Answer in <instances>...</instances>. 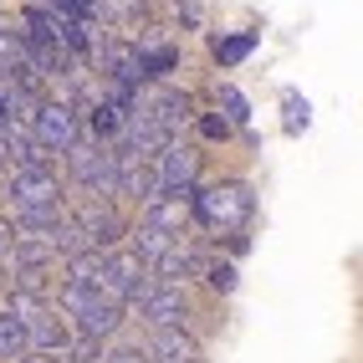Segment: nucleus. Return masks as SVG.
I'll return each instance as SVG.
<instances>
[{"label": "nucleus", "instance_id": "obj_21", "mask_svg": "<svg viewBox=\"0 0 363 363\" xmlns=\"http://www.w3.org/2000/svg\"><path fill=\"white\" fill-rule=\"evenodd\" d=\"M98 16L113 21V26H138V21H143V0H103Z\"/></svg>", "mask_w": 363, "mask_h": 363}, {"label": "nucleus", "instance_id": "obj_9", "mask_svg": "<svg viewBox=\"0 0 363 363\" xmlns=\"http://www.w3.org/2000/svg\"><path fill=\"white\" fill-rule=\"evenodd\" d=\"M189 220H195V189H169V195L149 200V215H143V225H154L164 235H179Z\"/></svg>", "mask_w": 363, "mask_h": 363}, {"label": "nucleus", "instance_id": "obj_12", "mask_svg": "<svg viewBox=\"0 0 363 363\" xmlns=\"http://www.w3.org/2000/svg\"><path fill=\"white\" fill-rule=\"evenodd\" d=\"M21 235H36V240H52L62 225H67V210L62 200L57 205H16V220H11Z\"/></svg>", "mask_w": 363, "mask_h": 363}, {"label": "nucleus", "instance_id": "obj_20", "mask_svg": "<svg viewBox=\"0 0 363 363\" xmlns=\"http://www.w3.org/2000/svg\"><path fill=\"white\" fill-rule=\"evenodd\" d=\"M31 343H26V328H21L11 312H0V358H21Z\"/></svg>", "mask_w": 363, "mask_h": 363}, {"label": "nucleus", "instance_id": "obj_23", "mask_svg": "<svg viewBox=\"0 0 363 363\" xmlns=\"http://www.w3.org/2000/svg\"><path fill=\"white\" fill-rule=\"evenodd\" d=\"M205 281L215 292H235V266L230 261H205Z\"/></svg>", "mask_w": 363, "mask_h": 363}, {"label": "nucleus", "instance_id": "obj_14", "mask_svg": "<svg viewBox=\"0 0 363 363\" xmlns=\"http://www.w3.org/2000/svg\"><path fill=\"white\" fill-rule=\"evenodd\" d=\"M133 52H138V46H133ZM174 67H179V46H143L138 62H133V87L159 82V77H169Z\"/></svg>", "mask_w": 363, "mask_h": 363}, {"label": "nucleus", "instance_id": "obj_28", "mask_svg": "<svg viewBox=\"0 0 363 363\" xmlns=\"http://www.w3.org/2000/svg\"><path fill=\"white\" fill-rule=\"evenodd\" d=\"M108 363H149V353L143 348H118V353H108Z\"/></svg>", "mask_w": 363, "mask_h": 363}, {"label": "nucleus", "instance_id": "obj_8", "mask_svg": "<svg viewBox=\"0 0 363 363\" xmlns=\"http://www.w3.org/2000/svg\"><path fill=\"white\" fill-rule=\"evenodd\" d=\"M133 113H138V118H149V123H159L164 133H174L179 123H189V118H195V103H189L184 92H174V87H154L149 98H138V103H133Z\"/></svg>", "mask_w": 363, "mask_h": 363}, {"label": "nucleus", "instance_id": "obj_17", "mask_svg": "<svg viewBox=\"0 0 363 363\" xmlns=\"http://www.w3.org/2000/svg\"><path fill=\"white\" fill-rule=\"evenodd\" d=\"M256 41H261V31H230V36H215L210 52H215V62H220V67H240V62L256 52Z\"/></svg>", "mask_w": 363, "mask_h": 363}, {"label": "nucleus", "instance_id": "obj_11", "mask_svg": "<svg viewBox=\"0 0 363 363\" xmlns=\"http://www.w3.org/2000/svg\"><path fill=\"white\" fill-rule=\"evenodd\" d=\"M143 353H149V363H200V343L184 328H154Z\"/></svg>", "mask_w": 363, "mask_h": 363}, {"label": "nucleus", "instance_id": "obj_16", "mask_svg": "<svg viewBox=\"0 0 363 363\" xmlns=\"http://www.w3.org/2000/svg\"><path fill=\"white\" fill-rule=\"evenodd\" d=\"M6 261L16 266V272H41V266L57 261V246H52V240H36V235H21Z\"/></svg>", "mask_w": 363, "mask_h": 363}, {"label": "nucleus", "instance_id": "obj_3", "mask_svg": "<svg viewBox=\"0 0 363 363\" xmlns=\"http://www.w3.org/2000/svg\"><path fill=\"white\" fill-rule=\"evenodd\" d=\"M67 169H72V179L82 189H92V195H118V164H113L108 149H98V143H72Z\"/></svg>", "mask_w": 363, "mask_h": 363}, {"label": "nucleus", "instance_id": "obj_26", "mask_svg": "<svg viewBox=\"0 0 363 363\" xmlns=\"http://www.w3.org/2000/svg\"><path fill=\"white\" fill-rule=\"evenodd\" d=\"M57 6H62V11H72V16H82V21H87V16H98V6H103V0H57Z\"/></svg>", "mask_w": 363, "mask_h": 363}, {"label": "nucleus", "instance_id": "obj_24", "mask_svg": "<svg viewBox=\"0 0 363 363\" xmlns=\"http://www.w3.org/2000/svg\"><path fill=\"white\" fill-rule=\"evenodd\" d=\"M174 11H179V26H189V31L205 26V0H174Z\"/></svg>", "mask_w": 363, "mask_h": 363}, {"label": "nucleus", "instance_id": "obj_18", "mask_svg": "<svg viewBox=\"0 0 363 363\" xmlns=\"http://www.w3.org/2000/svg\"><path fill=\"white\" fill-rule=\"evenodd\" d=\"M281 128L292 133V138L312 128V108H307V98H302V92H292V87L281 92Z\"/></svg>", "mask_w": 363, "mask_h": 363}, {"label": "nucleus", "instance_id": "obj_7", "mask_svg": "<svg viewBox=\"0 0 363 363\" xmlns=\"http://www.w3.org/2000/svg\"><path fill=\"white\" fill-rule=\"evenodd\" d=\"M11 200L16 205H57L62 200V179L52 174V164L11 169Z\"/></svg>", "mask_w": 363, "mask_h": 363}, {"label": "nucleus", "instance_id": "obj_10", "mask_svg": "<svg viewBox=\"0 0 363 363\" xmlns=\"http://www.w3.org/2000/svg\"><path fill=\"white\" fill-rule=\"evenodd\" d=\"M138 307H143V318H149L154 328H184V318H189L184 286H164V281H154L149 292L138 297Z\"/></svg>", "mask_w": 363, "mask_h": 363}, {"label": "nucleus", "instance_id": "obj_6", "mask_svg": "<svg viewBox=\"0 0 363 363\" xmlns=\"http://www.w3.org/2000/svg\"><path fill=\"white\" fill-rule=\"evenodd\" d=\"M154 179H159L164 195H169V189H195V179H200V149H195V143H179V138H174V143L159 154Z\"/></svg>", "mask_w": 363, "mask_h": 363}, {"label": "nucleus", "instance_id": "obj_13", "mask_svg": "<svg viewBox=\"0 0 363 363\" xmlns=\"http://www.w3.org/2000/svg\"><path fill=\"white\" fill-rule=\"evenodd\" d=\"M154 272H159V281H164V286H184V277H200V272H205V256L174 240V246H169V251L154 261Z\"/></svg>", "mask_w": 363, "mask_h": 363}, {"label": "nucleus", "instance_id": "obj_19", "mask_svg": "<svg viewBox=\"0 0 363 363\" xmlns=\"http://www.w3.org/2000/svg\"><path fill=\"white\" fill-rule=\"evenodd\" d=\"M169 246H174V235H164V230H154V225H138L133 230V256L149 266V261H159Z\"/></svg>", "mask_w": 363, "mask_h": 363}, {"label": "nucleus", "instance_id": "obj_25", "mask_svg": "<svg viewBox=\"0 0 363 363\" xmlns=\"http://www.w3.org/2000/svg\"><path fill=\"white\" fill-rule=\"evenodd\" d=\"M200 133H205V138H215V143H225L235 128L225 123V113H205V118H200Z\"/></svg>", "mask_w": 363, "mask_h": 363}, {"label": "nucleus", "instance_id": "obj_27", "mask_svg": "<svg viewBox=\"0 0 363 363\" xmlns=\"http://www.w3.org/2000/svg\"><path fill=\"white\" fill-rule=\"evenodd\" d=\"M16 240H21V230H16V225L6 220V215H0V261L11 256V246H16Z\"/></svg>", "mask_w": 363, "mask_h": 363}, {"label": "nucleus", "instance_id": "obj_5", "mask_svg": "<svg viewBox=\"0 0 363 363\" xmlns=\"http://www.w3.org/2000/svg\"><path fill=\"white\" fill-rule=\"evenodd\" d=\"M72 225L87 235L92 251H103V246H113V240L123 235V225H118V210H113L108 200H98V195H87L77 210H72Z\"/></svg>", "mask_w": 363, "mask_h": 363}, {"label": "nucleus", "instance_id": "obj_2", "mask_svg": "<svg viewBox=\"0 0 363 363\" xmlns=\"http://www.w3.org/2000/svg\"><path fill=\"white\" fill-rule=\"evenodd\" d=\"M62 307L72 312V318H77L82 337H98V343L123 328V307L108 302V297H98V292H87V286H77V281H67V286H62Z\"/></svg>", "mask_w": 363, "mask_h": 363}, {"label": "nucleus", "instance_id": "obj_30", "mask_svg": "<svg viewBox=\"0 0 363 363\" xmlns=\"http://www.w3.org/2000/svg\"><path fill=\"white\" fill-rule=\"evenodd\" d=\"M36 6H41V0H36Z\"/></svg>", "mask_w": 363, "mask_h": 363}, {"label": "nucleus", "instance_id": "obj_29", "mask_svg": "<svg viewBox=\"0 0 363 363\" xmlns=\"http://www.w3.org/2000/svg\"><path fill=\"white\" fill-rule=\"evenodd\" d=\"M11 286H16L11 281V261H0V297H11Z\"/></svg>", "mask_w": 363, "mask_h": 363}, {"label": "nucleus", "instance_id": "obj_22", "mask_svg": "<svg viewBox=\"0 0 363 363\" xmlns=\"http://www.w3.org/2000/svg\"><path fill=\"white\" fill-rule=\"evenodd\" d=\"M220 108H225V123L230 128H246L251 123V108H246V98H240V87H230V82H220Z\"/></svg>", "mask_w": 363, "mask_h": 363}, {"label": "nucleus", "instance_id": "obj_4", "mask_svg": "<svg viewBox=\"0 0 363 363\" xmlns=\"http://www.w3.org/2000/svg\"><path fill=\"white\" fill-rule=\"evenodd\" d=\"M31 138L41 143L46 154H67L72 143H82V123H77V113H72L67 103H36L31 113Z\"/></svg>", "mask_w": 363, "mask_h": 363}, {"label": "nucleus", "instance_id": "obj_1", "mask_svg": "<svg viewBox=\"0 0 363 363\" xmlns=\"http://www.w3.org/2000/svg\"><path fill=\"white\" fill-rule=\"evenodd\" d=\"M256 215V195L246 179H225V184H210V189H195V220L210 230V235H235L246 230Z\"/></svg>", "mask_w": 363, "mask_h": 363}, {"label": "nucleus", "instance_id": "obj_15", "mask_svg": "<svg viewBox=\"0 0 363 363\" xmlns=\"http://www.w3.org/2000/svg\"><path fill=\"white\" fill-rule=\"evenodd\" d=\"M26 343L36 348V353H67L72 348V337H67V328H62V318H57V312L52 307H46L41 312V318L26 328Z\"/></svg>", "mask_w": 363, "mask_h": 363}]
</instances>
